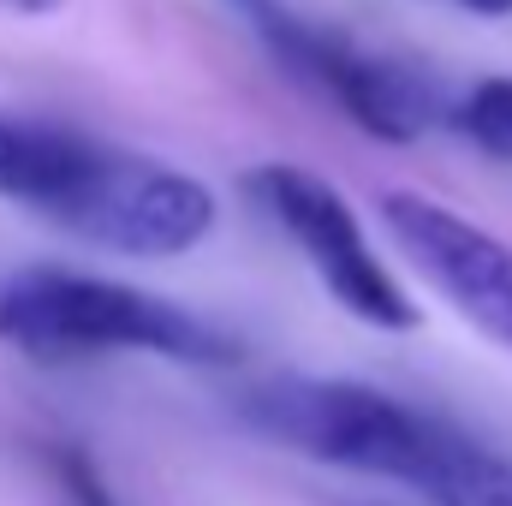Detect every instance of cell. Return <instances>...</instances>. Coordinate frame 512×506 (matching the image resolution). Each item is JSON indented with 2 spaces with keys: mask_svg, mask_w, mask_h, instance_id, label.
<instances>
[{
  "mask_svg": "<svg viewBox=\"0 0 512 506\" xmlns=\"http://www.w3.org/2000/svg\"><path fill=\"white\" fill-rule=\"evenodd\" d=\"M245 191L262 203V215L304 251V262L316 268V280L358 322H370L382 334H411L423 322L411 292L382 268V256L370 251L358 209L328 179H316L310 167H292V161H268V167L245 173Z\"/></svg>",
  "mask_w": 512,
  "mask_h": 506,
  "instance_id": "3",
  "label": "cell"
},
{
  "mask_svg": "<svg viewBox=\"0 0 512 506\" xmlns=\"http://www.w3.org/2000/svg\"><path fill=\"white\" fill-rule=\"evenodd\" d=\"M239 411L256 435L298 447L322 465H346L364 477H387L417 489L435 453L441 423L417 405L393 399L370 381H322V376H274L239 393Z\"/></svg>",
  "mask_w": 512,
  "mask_h": 506,
  "instance_id": "2",
  "label": "cell"
},
{
  "mask_svg": "<svg viewBox=\"0 0 512 506\" xmlns=\"http://www.w3.org/2000/svg\"><path fill=\"white\" fill-rule=\"evenodd\" d=\"M12 6H24V12H48L54 0H12Z\"/></svg>",
  "mask_w": 512,
  "mask_h": 506,
  "instance_id": "12",
  "label": "cell"
},
{
  "mask_svg": "<svg viewBox=\"0 0 512 506\" xmlns=\"http://www.w3.org/2000/svg\"><path fill=\"white\" fill-rule=\"evenodd\" d=\"M0 346L36 364H78L102 352H155L209 370L239 364V340L197 310L72 268H24L0 286Z\"/></svg>",
  "mask_w": 512,
  "mask_h": 506,
  "instance_id": "1",
  "label": "cell"
},
{
  "mask_svg": "<svg viewBox=\"0 0 512 506\" xmlns=\"http://www.w3.org/2000/svg\"><path fill=\"white\" fill-rule=\"evenodd\" d=\"M358 131H370L376 143H417L429 120H435V96L417 72L393 66L382 54H364L352 48L346 36L334 42L328 66H322V84H316Z\"/></svg>",
  "mask_w": 512,
  "mask_h": 506,
  "instance_id": "7",
  "label": "cell"
},
{
  "mask_svg": "<svg viewBox=\"0 0 512 506\" xmlns=\"http://www.w3.org/2000/svg\"><path fill=\"white\" fill-rule=\"evenodd\" d=\"M42 465H48V477H54V489H60V501L66 506H120L114 501V489L102 483L96 459H90L84 447H72V441H48V447H42Z\"/></svg>",
  "mask_w": 512,
  "mask_h": 506,
  "instance_id": "10",
  "label": "cell"
},
{
  "mask_svg": "<svg viewBox=\"0 0 512 506\" xmlns=\"http://www.w3.org/2000/svg\"><path fill=\"white\" fill-rule=\"evenodd\" d=\"M102 161H108V143H96L84 131L0 114V197L48 215L54 227L90 191V179H96Z\"/></svg>",
  "mask_w": 512,
  "mask_h": 506,
  "instance_id": "6",
  "label": "cell"
},
{
  "mask_svg": "<svg viewBox=\"0 0 512 506\" xmlns=\"http://www.w3.org/2000/svg\"><path fill=\"white\" fill-rule=\"evenodd\" d=\"M459 6H471V12H483V18H507L512 0H459Z\"/></svg>",
  "mask_w": 512,
  "mask_h": 506,
  "instance_id": "11",
  "label": "cell"
},
{
  "mask_svg": "<svg viewBox=\"0 0 512 506\" xmlns=\"http://www.w3.org/2000/svg\"><path fill=\"white\" fill-rule=\"evenodd\" d=\"M459 131L512 167V78H483L465 102H459Z\"/></svg>",
  "mask_w": 512,
  "mask_h": 506,
  "instance_id": "9",
  "label": "cell"
},
{
  "mask_svg": "<svg viewBox=\"0 0 512 506\" xmlns=\"http://www.w3.org/2000/svg\"><path fill=\"white\" fill-rule=\"evenodd\" d=\"M382 221L393 245L411 256V268L495 346L512 352V245L471 227L447 203H429L417 191H387Z\"/></svg>",
  "mask_w": 512,
  "mask_h": 506,
  "instance_id": "5",
  "label": "cell"
},
{
  "mask_svg": "<svg viewBox=\"0 0 512 506\" xmlns=\"http://www.w3.org/2000/svg\"><path fill=\"white\" fill-rule=\"evenodd\" d=\"M417 495L429 506H512V459L441 423Z\"/></svg>",
  "mask_w": 512,
  "mask_h": 506,
  "instance_id": "8",
  "label": "cell"
},
{
  "mask_svg": "<svg viewBox=\"0 0 512 506\" xmlns=\"http://www.w3.org/2000/svg\"><path fill=\"white\" fill-rule=\"evenodd\" d=\"M72 239L120 256H185L215 227V191L179 167L108 149L90 191L60 221Z\"/></svg>",
  "mask_w": 512,
  "mask_h": 506,
  "instance_id": "4",
  "label": "cell"
}]
</instances>
